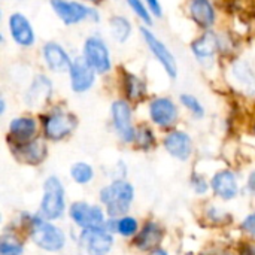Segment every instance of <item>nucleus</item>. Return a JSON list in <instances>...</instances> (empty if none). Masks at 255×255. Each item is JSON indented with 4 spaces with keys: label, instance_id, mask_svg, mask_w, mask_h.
Here are the masks:
<instances>
[{
    "label": "nucleus",
    "instance_id": "f257e3e1",
    "mask_svg": "<svg viewBox=\"0 0 255 255\" xmlns=\"http://www.w3.org/2000/svg\"><path fill=\"white\" fill-rule=\"evenodd\" d=\"M51 6L55 15L66 24V25H76L82 21H100V13L97 9L87 6L78 0H51Z\"/></svg>",
    "mask_w": 255,
    "mask_h": 255
},
{
    "label": "nucleus",
    "instance_id": "f03ea898",
    "mask_svg": "<svg viewBox=\"0 0 255 255\" xmlns=\"http://www.w3.org/2000/svg\"><path fill=\"white\" fill-rule=\"evenodd\" d=\"M133 194H134V190L128 182L115 181L114 184L102 190L100 199L106 205L108 214L112 217H117L128 211L130 203L133 202Z\"/></svg>",
    "mask_w": 255,
    "mask_h": 255
},
{
    "label": "nucleus",
    "instance_id": "7ed1b4c3",
    "mask_svg": "<svg viewBox=\"0 0 255 255\" xmlns=\"http://www.w3.org/2000/svg\"><path fill=\"white\" fill-rule=\"evenodd\" d=\"M82 57L99 75H105L112 69L111 51L105 39L99 34H93L85 39L82 46Z\"/></svg>",
    "mask_w": 255,
    "mask_h": 255
},
{
    "label": "nucleus",
    "instance_id": "20e7f679",
    "mask_svg": "<svg viewBox=\"0 0 255 255\" xmlns=\"http://www.w3.org/2000/svg\"><path fill=\"white\" fill-rule=\"evenodd\" d=\"M140 34H142L148 49L151 51L154 58L163 66L166 73L170 78H176L178 76V63H176V58L172 54V51L167 48V45L161 39H158L148 27L142 25L140 27Z\"/></svg>",
    "mask_w": 255,
    "mask_h": 255
},
{
    "label": "nucleus",
    "instance_id": "39448f33",
    "mask_svg": "<svg viewBox=\"0 0 255 255\" xmlns=\"http://www.w3.org/2000/svg\"><path fill=\"white\" fill-rule=\"evenodd\" d=\"M30 233L36 245L46 251H58L64 247L66 242L64 235L60 229L48 224L40 218H33Z\"/></svg>",
    "mask_w": 255,
    "mask_h": 255
},
{
    "label": "nucleus",
    "instance_id": "423d86ee",
    "mask_svg": "<svg viewBox=\"0 0 255 255\" xmlns=\"http://www.w3.org/2000/svg\"><path fill=\"white\" fill-rule=\"evenodd\" d=\"M64 211V190L61 182L52 176L45 182V194L40 205V214L46 220L58 218Z\"/></svg>",
    "mask_w": 255,
    "mask_h": 255
},
{
    "label": "nucleus",
    "instance_id": "0eeeda50",
    "mask_svg": "<svg viewBox=\"0 0 255 255\" xmlns=\"http://www.w3.org/2000/svg\"><path fill=\"white\" fill-rule=\"evenodd\" d=\"M69 78H70V88L75 93H85L96 82V70L88 64V61L84 57H76L72 61Z\"/></svg>",
    "mask_w": 255,
    "mask_h": 255
},
{
    "label": "nucleus",
    "instance_id": "6e6552de",
    "mask_svg": "<svg viewBox=\"0 0 255 255\" xmlns=\"http://www.w3.org/2000/svg\"><path fill=\"white\" fill-rule=\"evenodd\" d=\"M7 28L13 42L22 48H30L36 42V34L30 19L19 12H13L7 18Z\"/></svg>",
    "mask_w": 255,
    "mask_h": 255
},
{
    "label": "nucleus",
    "instance_id": "1a4fd4ad",
    "mask_svg": "<svg viewBox=\"0 0 255 255\" xmlns=\"http://www.w3.org/2000/svg\"><path fill=\"white\" fill-rule=\"evenodd\" d=\"M76 126V120L73 115L67 112H52L45 118V133L49 139L58 140L66 137L67 134L72 133V130Z\"/></svg>",
    "mask_w": 255,
    "mask_h": 255
},
{
    "label": "nucleus",
    "instance_id": "9d476101",
    "mask_svg": "<svg viewBox=\"0 0 255 255\" xmlns=\"http://www.w3.org/2000/svg\"><path fill=\"white\" fill-rule=\"evenodd\" d=\"M42 58L46 67L52 72H69L72 66V58L67 51L57 42H46L42 46Z\"/></svg>",
    "mask_w": 255,
    "mask_h": 255
},
{
    "label": "nucleus",
    "instance_id": "9b49d317",
    "mask_svg": "<svg viewBox=\"0 0 255 255\" xmlns=\"http://www.w3.org/2000/svg\"><path fill=\"white\" fill-rule=\"evenodd\" d=\"M112 120L121 139L126 142H131L136 133L131 126V109L126 100H117L112 103Z\"/></svg>",
    "mask_w": 255,
    "mask_h": 255
},
{
    "label": "nucleus",
    "instance_id": "f8f14e48",
    "mask_svg": "<svg viewBox=\"0 0 255 255\" xmlns=\"http://www.w3.org/2000/svg\"><path fill=\"white\" fill-rule=\"evenodd\" d=\"M82 245H85L90 255H106L112 248V236L102 230L100 227L96 229H85L82 236Z\"/></svg>",
    "mask_w": 255,
    "mask_h": 255
},
{
    "label": "nucleus",
    "instance_id": "ddd939ff",
    "mask_svg": "<svg viewBox=\"0 0 255 255\" xmlns=\"http://www.w3.org/2000/svg\"><path fill=\"white\" fill-rule=\"evenodd\" d=\"M149 117L160 127H169L175 124L178 118L176 105L167 97H158L149 103Z\"/></svg>",
    "mask_w": 255,
    "mask_h": 255
},
{
    "label": "nucleus",
    "instance_id": "4468645a",
    "mask_svg": "<svg viewBox=\"0 0 255 255\" xmlns=\"http://www.w3.org/2000/svg\"><path fill=\"white\" fill-rule=\"evenodd\" d=\"M72 220L82 229H96L103 224V212L97 206L87 203H75L70 208Z\"/></svg>",
    "mask_w": 255,
    "mask_h": 255
},
{
    "label": "nucleus",
    "instance_id": "2eb2a0df",
    "mask_svg": "<svg viewBox=\"0 0 255 255\" xmlns=\"http://www.w3.org/2000/svg\"><path fill=\"white\" fill-rule=\"evenodd\" d=\"M51 94H52L51 79L45 75H37L33 79L31 85L28 87L24 100L30 108H40L49 100Z\"/></svg>",
    "mask_w": 255,
    "mask_h": 255
},
{
    "label": "nucleus",
    "instance_id": "dca6fc26",
    "mask_svg": "<svg viewBox=\"0 0 255 255\" xmlns=\"http://www.w3.org/2000/svg\"><path fill=\"white\" fill-rule=\"evenodd\" d=\"M188 12L191 19L203 30L214 27L217 13L211 0H188Z\"/></svg>",
    "mask_w": 255,
    "mask_h": 255
},
{
    "label": "nucleus",
    "instance_id": "f3484780",
    "mask_svg": "<svg viewBox=\"0 0 255 255\" xmlns=\"http://www.w3.org/2000/svg\"><path fill=\"white\" fill-rule=\"evenodd\" d=\"M220 49V40L215 33L206 31L191 43V51L199 61H209Z\"/></svg>",
    "mask_w": 255,
    "mask_h": 255
},
{
    "label": "nucleus",
    "instance_id": "a211bd4d",
    "mask_svg": "<svg viewBox=\"0 0 255 255\" xmlns=\"http://www.w3.org/2000/svg\"><path fill=\"white\" fill-rule=\"evenodd\" d=\"M232 76L242 91H245L248 96H255V72L247 61H235L232 66Z\"/></svg>",
    "mask_w": 255,
    "mask_h": 255
},
{
    "label": "nucleus",
    "instance_id": "6ab92c4d",
    "mask_svg": "<svg viewBox=\"0 0 255 255\" xmlns=\"http://www.w3.org/2000/svg\"><path fill=\"white\" fill-rule=\"evenodd\" d=\"M166 149L176 158L185 161L191 154V139L184 131H173L164 139Z\"/></svg>",
    "mask_w": 255,
    "mask_h": 255
},
{
    "label": "nucleus",
    "instance_id": "aec40b11",
    "mask_svg": "<svg viewBox=\"0 0 255 255\" xmlns=\"http://www.w3.org/2000/svg\"><path fill=\"white\" fill-rule=\"evenodd\" d=\"M212 188L220 197L233 199L238 194V184H236L235 175L229 170L217 173L212 179Z\"/></svg>",
    "mask_w": 255,
    "mask_h": 255
},
{
    "label": "nucleus",
    "instance_id": "412c9836",
    "mask_svg": "<svg viewBox=\"0 0 255 255\" xmlns=\"http://www.w3.org/2000/svg\"><path fill=\"white\" fill-rule=\"evenodd\" d=\"M10 134L19 140V142H27L31 139V136L36 133V121L28 117H19L10 121L9 126Z\"/></svg>",
    "mask_w": 255,
    "mask_h": 255
},
{
    "label": "nucleus",
    "instance_id": "4be33fe9",
    "mask_svg": "<svg viewBox=\"0 0 255 255\" xmlns=\"http://www.w3.org/2000/svg\"><path fill=\"white\" fill-rule=\"evenodd\" d=\"M109 28H111V34L112 37L118 42V43H124L130 39L133 27L131 22L123 16V15H114L109 19Z\"/></svg>",
    "mask_w": 255,
    "mask_h": 255
},
{
    "label": "nucleus",
    "instance_id": "5701e85b",
    "mask_svg": "<svg viewBox=\"0 0 255 255\" xmlns=\"http://www.w3.org/2000/svg\"><path fill=\"white\" fill-rule=\"evenodd\" d=\"M161 238H163V233H161V230L158 229V226L154 224V223H149V224L145 226V229L142 230V233L137 236L136 245H137L140 250L148 251V250H151V248H155V247L160 244Z\"/></svg>",
    "mask_w": 255,
    "mask_h": 255
},
{
    "label": "nucleus",
    "instance_id": "b1692460",
    "mask_svg": "<svg viewBox=\"0 0 255 255\" xmlns=\"http://www.w3.org/2000/svg\"><path fill=\"white\" fill-rule=\"evenodd\" d=\"M16 157L21 158L22 161H28V163H39L45 158L46 155V149L43 142L40 140H34L30 142L24 146H21L16 152Z\"/></svg>",
    "mask_w": 255,
    "mask_h": 255
},
{
    "label": "nucleus",
    "instance_id": "393cba45",
    "mask_svg": "<svg viewBox=\"0 0 255 255\" xmlns=\"http://www.w3.org/2000/svg\"><path fill=\"white\" fill-rule=\"evenodd\" d=\"M124 90L128 99L140 100L145 96V82L133 73H124Z\"/></svg>",
    "mask_w": 255,
    "mask_h": 255
},
{
    "label": "nucleus",
    "instance_id": "a878e982",
    "mask_svg": "<svg viewBox=\"0 0 255 255\" xmlns=\"http://www.w3.org/2000/svg\"><path fill=\"white\" fill-rule=\"evenodd\" d=\"M126 1H127L128 7L134 12V15L143 21V24H146V25L152 24V15L143 0H126Z\"/></svg>",
    "mask_w": 255,
    "mask_h": 255
},
{
    "label": "nucleus",
    "instance_id": "bb28decb",
    "mask_svg": "<svg viewBox=\"0 0 255 255\" xmlns=\"http://www.w3.org/2000/svg\"><path fill=\"white\" fill-rule=\"evenodd\" d=\"M70 175L73 176V179L79 184H87L91 178H93V169L85 164V163H76L72 170Z\"/></svg>",
    "mask_w": 255,
    "mask_h": 255
},
{
    "label": "nucleus",
    "instance_id": "cd10ccee",
    "mask_svg": "<svg viewBox=\"0 0 255 255\" xmlns=\"http://www.w3.org/2000/svg\"><path fill=\"white\" fill-rule=\"evenodd\" d=\"M181 103L196 117V118H203V115H205V109H203V106H202V103L194 97V96H191V94H182L181 96Z\"/></svg>",
    "mask_w": 255,
    "mask_h": 255
},
{
    "label": "nucleus",
    "instance_id": "c85d7f7f",
    "mask_svg": "<svg viewBox=\"0 0 255 255\" xmlns=\"http://www.w3.org/2000/svg\"><path fill=\"white\" fill-rule=\"evenodd\" d=\"M0 254L22 255V247L16 239H13L10 236H4V238H1V242H0Z\"/></svg>",
    "mask_w": 255,
    "mask_h": 255
},
{
    "label": "nucleus",
    "instance_id": "c756f323",
    "mask_svg": "<svg viewBox=\"0 0 255 255\" xmlns=\"http://www.w3.org/2000/svg\"><path fill=\"white\" fill-rule=\"evenodd\" d=\"M137 230V223L131 217H124L117 223V232L121 233L123 236H131Z\"/></svg>",
    "mask_w": 255,
    "mask_h": 255
},
{
    "label": "nucleus",
    "instance_id": "7c9ffc66",
    "mask_svg": "<svg viewBox=\"0 0 255 255\" xmlns=\"http://www.w3.org/2000/svg\"><path fill=\"white\" fill-rule=\"evenodd\" d=\"M143 1H145L146 7L149 9L152 16H157V18L163 16V7H161L160 0H143Z\"/></svg>",
    "mask_w": 255,
    "mask_h": 255
},
{
    "label": "nucleus",
    "instance_id": "2f4dec72",
    "mask_svg": "<svg viewBox=\"0 0 255 255\" xmlns=\"http://www.w3.org/2000/svg\"><path fill=\"white\" fill-rule=\"evenodd\" d=\"M242 227H244V230H245V232H248L250 235L255 236V214L250 215V217L244 221Z\"/></svg>",
    "mask_w": 255,
    "mask_h": 255
},
{
    "label": "nucleus",
    "instance_id": "473e14b6",
    "mask_svg": "<svg viewBox=\"0 0 255 255\" xmlns=\"http://www.w3.org/2000/svg\"><path fill=\"white\" fill-rule=\"evenodd\" d=\"M194 188H196V191L197 193H205L206 190H208V185H206V182H205V179H202V178H194Z\"/></svg>",
    "mask_w": 255,
    "mask_h": 255
},
{
    "label": "nucleus",
    "instance_id": "72a5a7b5",
    "mask_svg": "<svg viewBox=\"0 0 255 255\" xmlns=\"http://www.w3.org/2000/svg\"><path fill=\"white\" fill-rule=\"evenodd\" d=\"M250 188H251V191H255V173L250 178Z\"/></svg>",
    "mask_w": 255,
    "mask_h": 255
},
{
    "label": "nucleus",
    "instance_id": "f704fd0d",
    "mask_svg": "<svg viewBox=\"0 0 255 255\" xmlns=\"http://www.w3.org/2000/svg\"><path fill=\"white\" fill-rule=\"evenodd\" d=\"M4 108H6V105H4V100L1 99V100H0V114L4 112Z\"/></svg>",
    "mask_w": 255,
    "mask_h": 255
},
{
    "label": "nucleus",
    "instance_id": "c9c22d12",
    "mask_svg": "<svg viewBox=\"0 0 255 255\" xmlns=\"http://www.w3.org/2000/svg\"><path fill=\"white\" fill-rule=\"evenodd\" d=\"M152 255H167V253L163 251V250H157V251H154V254Z\"/></svg>",
    "mask_w": 255,
    "mask_h": 255
},
{
    "label": "nucleus",
    "instance_id": "e433bc0d",
    "mask_svg": "<svg viewBox=\"0 0 255 255\" xmlns=\"http://www.w3.org/2000/svg\"><path fill=\"white\" fill-rule=\"evenodd\" d=\"M84 1H91V3H99V1H102V0H84Z\"/></svg>",
    "mask_w": 255,
    "mask_h": 255
}]
</instances>
